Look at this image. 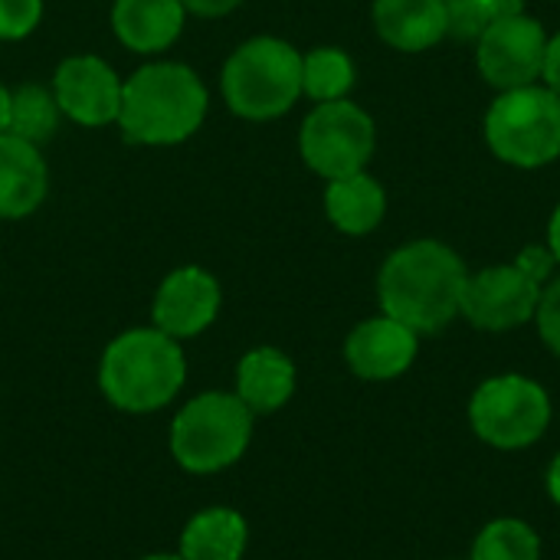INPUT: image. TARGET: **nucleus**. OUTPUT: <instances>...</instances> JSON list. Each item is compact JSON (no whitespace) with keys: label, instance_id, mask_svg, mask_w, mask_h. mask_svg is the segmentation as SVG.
Here are the masks:
<instances>
[{"label":"nucleus","instance_id":"f257e3e1","mask_svg":"<svg viewBox=\"0 0 560 560\" xmlns=\"http://www.w3.org/2000/svg\"><path fill=\"white\" fill-rule=\"evenodd\" d=\"M466 279V266L450 246L433 240L400 246L377 279L384 315L413 331H440L459 315Z\"/></svg>","mask_w":560,"mask_h":560},{"label":"nucleus","instance_id":"f03ea898","mask_svg":"<svg viewBox=\"0 0 560 560\" xmlns=\"http://www.w3.org/2000/svg\"><path fill=\"white\" fill-rule=\"evenodd\" d=\"M207 85L184 62H148L121 85L118 125L135 144H180L207 118Z\"/></svg>","mask_w":560,"mask_h":560},{"label":"nucleus","instance_id":"7ed1b4c3","mask_svg":"<svg viewBox=\"0 0 560 560\" xmlns=\"http://www.w3.org/2000/svg\"><path fill=\"white\" fill-rule=\"evenodd\" d=\"M187 381L180 341L158 328H131L118 335L98 364V387L121 413H154L167 407Z\"/></svg>","mask_w":560,"mask_h":560},{"label":"nucleus","instance_id":"20e7f679","mask_svg":"<svg viewBox=\"0 0 560 560\" xmlns=\"http://www.w3.org/2000/svg\"><path fill=\"white\" fill-rule=\"evenodd\" d=\"M220 89L233 115L249 121L279 118L302 95V56L276 36L246 39L230 52Z\"/></svg>","mask_w":560,"mask_h":560},{"label":"nucleus","instance_id":"39448f33","mask_svg":"<svg viewBox=\"0 0 560 560\" xmlns=\"http://www.w3.org/2000/svg\"><path fill=\"white\" fill-rule=\"evenodd\" d=\"M253 410L223 390H210L184 404L171 423V453L180 469L210 476L243 459L253 436Z\"/></svg>","mask_w":560,"mask_h":560},{"label":"nucleus","instance_id":"423d86ee","mask_svg":"<svg viewBox=\"0 0 560 560\" xmlns=\"http://www.w3.org/2000/svg\"><path fill=\"white\" fill-rule=\"evenodd\" d=\"M489 148L515 167H541L560 154V95L551 89H509L486 118Z\"/></svg>","mask_w":560,"mask_h":560},{"label":"nucleus","instance_id":"0eeeda50","mask_svg":"<svg viewBox=\"0 0 560 560\" xmlns=\"http://www.w3.org/2000/svg\"><path fill=\"white\" fill-rule=\"evenodd\" d=\"M299 148L305 164L328 180L358 174L374 154V121L348 98L318 102L302 125Z\"/></svg>","mask_w":560,"mask_h":560},{"label":"nucleus","instance_id":"6e6552de","mask_svg":"<svg viewBox=\"0 0 560 560\" xmlns=\"http://www.w3.org/2000/svg\"><path fill=\"white\" fill-rule=\"evenodd\" d=\"M469 420L486 443L499 450H522L548 430L551 404L535 381L509 374L492 377L476 390L469 404Z\"/></svg>","mask_w":560,"mask_h":560},{"label":"nucleus","instance_id":"1a4fd4ad","mask_svg":"<svg viewBox=\"0 0 560 560\" xmlns=\"http://www.w3.org/2000/svg\"><path fill=\"white\" fill-rule=\"evenodd\" d=\"M548 36L538 20L515 13L505 20H492L479 36V69L499 89L532 85L545 69Z\"/></svg>","mask_w":560,"mask_h":560},{"label":"nucleus","instance_id":"9d476101","mask_svg":"<svg viewBox=\"0 0 560 560\" xmlns=\"http://www.w3.org/2000/svg\"><path fill=\"white\" fill-rule=\"evenodd\" d=\"M121 85L125 82L118 79V72L92 52L66 56L52 75V95L59 112L85 128L118 121Z\"/></svg>","mask_w":560,"mask_h":560},{"label":"nucleus","instance_id":"9b49d317","mask_svg":"<svg viewBox=\"0 0 560 560\" xmlns=\"http://www.w3.org/2000/svg\"><path fill=\"white\" fill-rule=\"evenodd\" d=\"M541 302V282H535L518 266H492L466 279L463 315L486 331H505L525 325Z\"/></svg>","mask_w":560,"mask_h":560},{"label":"nucleus","instance_id":"f8f14e48","mask_svg":"<svg viewBox=\"0 0 560 560\" xmlns=\"http://www.w3.org/2000/svg\"><path fill=\"white\" fill-rule=\"evenodd\" d=\"M220 302V282L207 269L180 266L161 282L151 305V318L158 331L171 335L174 341H187L217 322Z\"/></svg>","mask_w":560,"mask_h":560},{"label":"nucleus","instance_id":"ddd939ff","mask_svg":"<svg viewBox=\"0 0 560 560\" xmlns=\"http://www.w3.org/2000/svg\"><path fill=\"white\" fill-rule=\"evenodd\" d=\"M345 358L351 371L364 381L400 377L417 358V331L390 315L371 318L348 335Z\"/></svg>","mask_w":560,"mask_h":560},{"label":"nucleus","instance_id":"4468645a","mask_svg":"<svg viewBox=\"0 0 560 560\" xmlns=\"http://www.w3.org/2000/svg\"><path fill=\"white\" fill-rule=\"evenodd\" d=\"M49 190V167L36 144L0 135V220H20L39 210Z\"/></svg>","mask_w":560,"mask_h":560},{"label":"nucleus","instance_id":"2eb2a0df","mask_svg":"<svg viewBox=\"0 0 560 560\" xmlns=\"http://www.w3.org/2000/svg\"><path fill=\"white\" fill-rule=\"evenodd\" d=\"M180 0H115L112 30L131 52H161L184 30Z\"/></svg>","mask_w":560,"mask_h":560},{"label":"nucleus","instance_id":"dca6fc26","mask_svg":"<svg viewBox=\"0 0 560 560\" xmlns=\"http://www.w3.org/2000/svg\"><path fill=\"white\" fill-rule=\"evenodd\" d=\"M377 33L404 49L420 52L446 36V3L443 0H374Z\"/></svg>","mask_w":560,"mask_h":560},{"label":"nucleus","instance_id":"f3484780","mask_svg":"<svg viewBox=\"0 0 560 560\" xmlns=\"http://www.w3.org/2000/svg\"><path fill=\"white\" fill-rule=\"evenodd\" d=\"M295 390V364L279 348H253L236 368V397L253 413H276Z\"/></svg>","mask_w":560,"mask_h":560},{"label":"nucleus","instance_id":"a211bd4d","mask_svg":"<svg viewBox=\"0 0 560 560\" xmlns=\"http://www.w3.org/2000/svg\"><path fill=\"white\" fill-rule=\"evenodd\" d=\"M249 541L246 518L233 509H203L180 532L184 560H243Z\"/></svg>","mask_w":560,"mask_h":560},{"label":"nucleus","instance_id":"6ab92c4d","mask_svg":"<svg viewBox=\"0 0 560 560\" xmlns=\"http://www.w3.org/2000/svg\"><path fill=\"white\" fill-rule=\"evenodd\" d=\"M325 210L341 233L364 236L384 220L387 197H384V187L371 174L358 171V174H348V177H338L328 184Z\"/></svg>","mask_w":560,"mask_h":560},{"label":"nucleus","instance_id":"aec40b11","mask_svg":"<svg viewBox=\"0 0 560 560\" xmlns=\"http://www.w3.org/2000/svg\"><path fill=\"white\" fill-rule=\"evenodd\" d=\"M59 105L52 89L36 85V82H23L20 89L10 92V125L7 131L30 141V144H43L56 135L59 128Z\"/></svg>","mask_w":560,"mask_h":560},{"label":"nucleus","instance_id":"412c9836","mask_svg":"<svg viewBox=\"0 0 560 560\" xmlns=\"http://www.w3.org/2000/svg\"><path fill=\"white\" fill-rule=\"evenodd\" d=\"M354 85V62L345 49L318 46L308 56H302V92L315 102H335L345 98Z\"/></svg>","mask_w":560,"mask_h":560},{"label":"nucleus","instance_id":"4be33fe9","mask_svg":"<svg viewBox=\"0 0 560 560\" xmlns=\"http://www.w3.org/2000/svg\"><path fill=\"white\" fill-rule=\"evenodd\" d=\"M541 558V541L538 535L515 518L492 522L472 548V560H538Z\"/></svg>","mask_w":560,"mask_h":560},{"label":"nucleus","instance_id":"5701e85b","mask_svg":"<svg viewBox=\"0 0 560 560\" xmlns=\"http://www.w3.org/2000/svg\"><path fill=\"white\" fill-rule=\"evenodd\" d=\"M43 0H0V39H23L39 26Z\"/></svg>","mask_w":560,"mask_h":560},{"label":"nucleus","instance_id":"b1692460","mask_svg":"<svg viewBox=\"0 0 560 560\" xmlns=\"http://www.w3.org/2000/svg\"><path fill=\"white\" fill-rule=\"evenodd\" d=\"M446 3V33L459 39H479L492 23L479 0H443Z\"/></svg>","mask_w":560,"mask_h":560},{"label":"nucleus","instance_id":"393cba45","mask_svg":"<svg viewBox=\"0 0 560 560\" xmlns=\"http://www.w3.org/2000/svg\"><path fill=\"white\" fill-rule=\"evenodd\" d=\"M538 328H541L545 345L555 354H560V279L541 295V302H538Z\"/></svg>","mask_w":560,"mask_h":560},{"label":"nucleus","instance_id":"a878e982","mask_svg":"<svg viewBox=\"0 0 560 560\" xmlns=\"http://www.w3.org/2000/svg\"><path fill=\"white\" fill-rule=\"evenodd\" d=\"M555 253L551 249H541V246H528L518 259H515V266L522 269V272H528L535 282H541L551 269H555Z\"/></svg>","mask_w":560,"mask_h":560},{"label":"nucleus","instance_id":"bb28decb","mask_svg":"<svg viewBox=\"0 0 560 560\" xmlns=\"http://www.w3.org/2000/svg\"><path fill=\"white\" fill-rule=\"evenodd\" d=\"M184 10L197 13V16H223L230 10H236L243 0H180Z\"/></svg>","mask_w":560,"mask_h":560},{"label":"nucleus","instance_id":"cd10ccee","mask_svg":"<svg viewBox=\"0 0 560 560\" xmlns=\"http://www.w3.org/2000/svg\"><path fill=\"white\" fill-rule=\"evenodd\" d=\"M541 75L548 79L551 92H558L560 95V33L555 36V39H548V49H545V69H541Z\"/></svg>","mask_w":560,"mask_h":560},{"label":"nucleus","instance_id":"c85d7f7f","mask_svg":"<svg viewBox=\"0 0 560 560\" xmlns=\"http://www.w3.org/2000/svg\"><path fill=\"white\" fill-rule=\"evenodd\" d=\"M479 3H482V10H486L489 20L515 16V13H522V7H525V0H479Z\"/></svg>","mask_w":560,"mask_h":560},{"label":"nucleus","instance_id":"c756f323","mask_svg":"<svg viewBox=\"0 0 560 560\" xmlns=\"http://www.w3.org/2000/svg\"><path fill=\"white\" fill-rule=\"evenodd\" d=\"M548 492H551V499L560 505V453L555 456L551 469H548Z\"/></svg>","mask_w":560,"mask_h":560},{"label":"nucleus","instance_id":"7c9ffc66","mask_svg":"<svg viewBox=\"0 0 560 560\" xmlns=\"http://www.w3.org/2000/svg\"><path fill=\"white\" fill-rule=\"evenodd\" d=\"M548 240H551V253H555V259L560 262V207L555 210V217H551V226H548Z\"/></svg>","mask_w":560,"mask_h":560},{"label":"nucleus","instance_id":"2f4dec72","mask_svg":"<svg viewBox=\"0 0 560 560\" xmlns=\"http://www.w3.org/2000/svg\"><path fill=\"white\" fill-rule=\"evenodd\" d=\"M7 125H10V89L0 82V135L7 131Z\"/></svg>","mask_w":560,"mask_h":560},{"label":"nucleus","instance_id":"473e14b6","mask_svg":"<svg viewBox=\"0 0 560 560\" xmlns=\"http://www.w3.org/2000/svg\"><path fill=\"white\" fill-rule=\"evenodd\" d=\"M141 560H184L180 555H148V558Z\"/></svg>","mask_w":560,"mask_h":560}]
</instances>
